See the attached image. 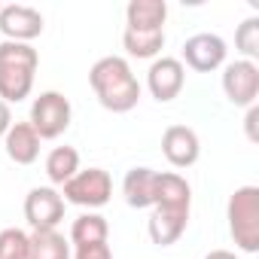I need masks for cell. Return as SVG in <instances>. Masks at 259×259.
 <instances>
[{"label": "cell", "instance_id": "10", "mask_svg": "<svg viewBox=\"0 0 259 259\" xmlns=\"http://www.w3.org/2000/svg\"><path fill=\"white\" fill-rule=\"evenodd\" d=\"M226 40L220 34H195L183 43V61L198 70V73H210L217 67L226 64Z\"/></svg>", "mask_w": 259, "mask_h": 259}, {"label": "cell", "instance_id": "13", "mask_svg": "<svg viewBox=\"0 0 259 259\" xmlns=\"http://www.w3.org/2000/svg\"><path fill=\"white\" fill-rule=\"evenodd\" d=\"M156 189H159V171L153 168H132L122 180V195L128 207H153L156 204Z\"/></svg>", "mask_w": 259, "mask_h": 259}, {"label": "cell", "instance_id": "5", "mask_svg": "<svg viewBox=\"0 0 259 259\" xmlns=\"http://www.w3.org/2000/svg\"><path fill=\"white\" fill-rule=\"evenodd\" d=\"M64 201H70V204H76V207H89V210H95V207H104L107 201H110V195H113V180H110V174L104 171V168H79L64 186Z\"/></svg>", "mask_w": 259, "mask_h": 259}, {"label": "cell", "instance_id": "23", "mask_svg": "<svg viewBox=\"0 0 259 259\" xmlns=\"http://www.w3.org/2000/svg\"><path fill=\"white\" fill-rule=\"evenodd\" d=\"M256 119H259V107L253 104V107H247V119H244V122H247V138H250L253 144L259 141V135H256Z\"/></svg>", "mask_w": 259, "mask_h": 259}, {"label": "cell", "instance_id": "8", "mask_svg": "<svg viewBox=\"0 0 259 259\" xmlns=\"http://www.w3.org/2000/svg\"><path fill=\"white\" fill-rule=\"evenodd\" d=\"M183 82H186V67H183L180 58L162 55V58H156V61L150 64V70H147V89H150V95H153L156 101H162V104L174 101V98L183 92Z\"/></svg>", "mask_w": 259, "mask_h": 259}, {"label": "cell", "instance_id": "2", "mask_svg": "<svg viewBox=\"0 0 259 259\" xmlns=\"http://www.w3.org/2000/svg\"><path fill=\"white\" fill-rule=\"evenodd\" d=\"M40 55L31 43H0V101L4 104H19L31 95L34 89V73H37Z\"/></svg>", "mask_w": 259, "mask_h": 259}, {"label": "cell", "instance_id": "20", "mask_svg": "<svg viewBox=\"0 0 259 259\" xmlns=\"http://www.w3.org/2000/svg\"><path fill=\"white\" fill-rule=\"evenodd\" d=\"M235 46L238 52L244 55V61H253L259 58V16H250L238 25L235 31Z\"/></svg>", "mask_w": 259, "mask_h": 259}, {"label": "cell", "instance_id": "1", "mask_svg": "<svg viewBox=\"0 0 259 259\" xmlns=\"http://www.w3.org/2000/svg\"><path fill=\"white\" fill-rule=\"evenodd\" d=\"M89 85H92L98 104L110 113H128L141 101V82L132 73L128 61L119 55L98 58L89 70Z\"/></svg>", "mask_w": 259, "mask_h": 259}, {"label": "cell", "instance_id": "17", "mask_svg": "<svg viewBox=\"0 0 259 259\" xmlns=\"http://www.w3.org/2000/svg\"><path fill=\"white\" fill-rule=\"evenodd\" d=\"M122 46L132 58H159V52L165 49V31H132L125 28L122 34Z\"/></svg>", "mask_w": 259, "mask_h": 259}, {"label": "cell", "instance_id": "15", "mask_svg": "<svg viewBox=\"0 0 259 259\" xmlns=\"http://www.w3.org/2000/svg\"><path fill=\"white\" fill-rule=\"evenodd\" d=\"M165 19H168L165 0H132L125 7V22L132 31H162Z\"/></svg>", "mask_w": 259, "mask_h": 259}, {"label": "cell", "instance_id": "4", "mask_svg": "<svg viewBox=\"0 0 259 259\" xmlns=\"http://www.w3.org/2000/svg\"><path fill=\"white\" fill-rule=\"evenodd\" d=\"M70 101L61 92H43L40 98H34L31 104V128L40 135V141H55L70 128Z\"/></svg>", "mask_w": 259, "mask_h": 259}, {"label": "cell", "instance_id": "22", "mask_svg": "<svg viewBox=\"0 0 259 259\" xmlns=\"http://www.w3.org/2000/svg\"><path fill=\"white\" fill-rule=\"evenodd\" d=\"M73 259H113L110 253V244H85V247H76V256Z\"/></svg>", "mask_w": 259, "mask_h": 259}, {"label": "cell", "instance_id": "12", "mask_svg": "<svg viewBox=\"0 0 259 259\" xmlns=\"http://www.w3.org/2000/svg\"><path fill=\"white\" fill-rule=\"evenodd\" d=\"M189 226V210L183 207H165V204H156L150 220H147V232L153 238V244L159 247H171Z\"/></svg>", "mask_w": 259, "mask_h": 259}, {"label": "cell", "instance_id": "11", "mask_svg": "<svg viewBox=\"0 0 259 259\" xmlns=\"http://www.w3.org/2000/svg\"><path fill=\"white\" fill-rule=\"evenodd\" d=\"M162 153L174 168H192L201 156V141L195 128L189 125H171L162 135Z\"/></svg>", "mask_w": 259, "mask_h": 259}, {"label": "cell", "instance_id": "9", "mask_svg": "<svg viewBox=\"0 0 259 259\" xmlns=\"http://www.w3.org/2000/svg\"><path fill=\"white\" fill-rule=\"evenodd\" d=\"M0 34L13 43H31L43 34V16L34 7L25 4H10L0 7Z\"/></svg>", "mask_w": 259, "mask_h": 259}, {"label": "cell", "instance_id": "26", "mask_svg": "<svg viewBox=\"0 0 259 259\" xmlns=\"http://www.w3.org/2000/svg\"><path fill=\"white\" fill-rule=\"evenodd\" d=\"M0 7H4V4H0Z\"/></svg>", "mask_w": 259, "mask_h": 259}, {"label": "cell", "instance_id": "14", "mask_svg": "<svg viewBox=\"0 0 259 259\" xmlns=\"http://www.w3.org/2000/svg\"><path fill=\"white\" fill-rule=\"evenodd\" d=\"M4 147L16 165H34L40 156V135L31 128V122H13L4 135Z\"/></svg>", "mask_w": 259, "mask_h": 259}, {"label": "cell", "instance_id": "18", "mask_svg": "<svg viewBox=\"0 0 259 259\" xmlns=\"http://www.w3.org/2000/svg\"><path fill=\"white\" fill-rule=\"evenodd\" d=\"M107 235H110V226H107V220L101 217V213H82V217H76L73 220V226H70V244L73 247H85V244H104L107 241Z\"/></svg>", "mask_w": 259, "mask_h": 259}, {"label": "cell", "instance_id": "24", "mask_svg": "<svg viewBox=\"0 0 259 259\" xmlns=\"http://www.w3.org/2000/svg\"><path fill=\"white\" fill-rule=\"evenodd\" d=\"M10 125H13V113H10V104L0 101V138H4L10 132Z\"/></svg>", "mask_w": 259, "mask_h": 259}, {"label": "cell", "instance_id": "21", "mask_svg": "<svg viewBox=\"0 0 259 259\" xmlns=\"http://www.w3.org/2000/svg\"><path fill=\"white\" fill-rule=\"evenodd\" d=\"M0 259H28V232L22 229L0 232Z\"/></svg>", "mask_w": 259, "mask_h": 259}, {"label": "cell", "instance_id": "6", "mask_svg": "<svg viewBox=\"0 0 259 259\" xmlns=\"http://www.w3.org/2000/svg\"><path fill=\"white\" fill-rule=\"evenodd\" d=\"M223 92L235 107H253L259 98V67L256 61H232L223 67Z\"/></svg>", "mask_w": 259, "mask_h": 259}, {"label": "cell", "instance_id": "19", "mask_svg": "<svg viewBox=\"0 0 259 259\" xmlns=\"http://www.w3.org/2000/svg\"><path fill=\"white\" fill-rule=\"evenodd\" d=\"M76 171H79V153L73 147H55L46 156V177L55 186H64Z\"/></svg>", "mask_w": 259, "mask_h": 259}, {"label": "cell", "instance_id": "3", "mask_svg": "<svg viewBox=\"0 0 259 259\" xmlns=\"http://www.w3.org/2000/svg\"><path fill=\"white\" fill-rule=\"evenodd\" d=\"M229 232L244 253L259 250V189L256 186H238L226 207Z\"/></svg>", "mask_w": 259, "mask_h": 259}, {"label": "cell", "instance_id": "16", "mask_svg": "<svg viewBox=\"0 0 259 259\" xmlns=\"http://www.w3.org/2000/svg\"><path fill=\"white\" fill-rule=\"evenodd\" d=\"M28 259H70V241L58 229H40L28 235Z\"/></svg>", "mask_w": 259, "mask_h": 259}, {"label": "cell", "instance_id": "7", "mask_svg": "<svg viewBox=\"0 0 259 259\" xmlns=\"http://www.w3.org/2000/svg\"><path fill=\"white\" fill-rule=\"evenodd\" d=\"M25 220L34 232L40 229H58L64 220V198L52 186H34L25 195Z\"/></svg>", "mask_w": 259, "mask_h": 259}, {"label": "cell", "instance_id": "25", "mask_svg": "<svg viewBox=\"0 0 259 259\" xmlns=\"http://www.w3.org/2000/svg\"><path fill=\"white\" fill-rule=\"evenodd\" d=\"M204 259H238V256H235L232 250H210Z\"/></svg>", "mask_w": 259, "mask_h": 259}]
</instances>
